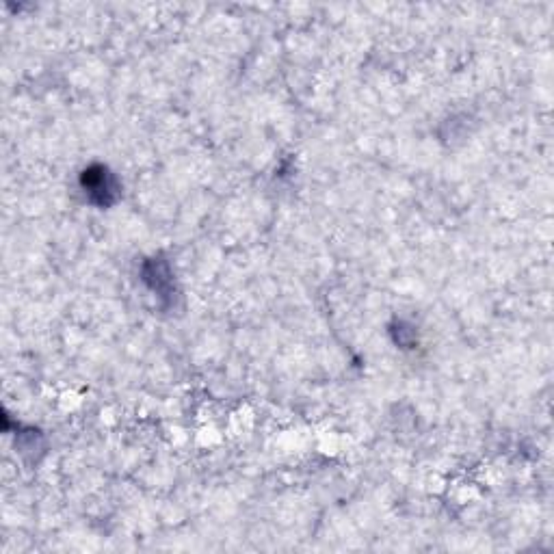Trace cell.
<instances>
[{"instance_id": "cell-1", "label": "cell", "mask_w": 554, "mask_h": 554, "mask_svg": "<svg viewBox=\"0 0 554 554\" xmlns=\"http://www.w3.org/2000/svg\"><path fill=\"white\" fill-rule=\"evenodd\" d=\"M81 187L91 204L100 208H109L120 197V184L104 165H91L83 171Z\"/></svg>"}]
</instances>
